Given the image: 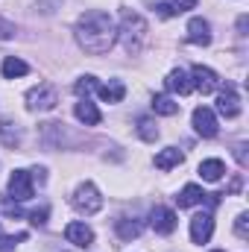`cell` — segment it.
I'll return each instance as SVG.
<instances>
[{
  "instance_id": "6da1fadb",
  "label": "cell",
  "mask_w": 249,
  "mask_h": 252,
  "mask_svg": "<svg viewBox=\"0 0 249 252\" xmlns=\"http://www.w3.org/2000/svg\"><path fill=\"white\" fill-rule=\"evenodd\" d=\"M76 41L85 53H94V56L109 53L118 41V27H115L112 15H106L100 9L85 12L76 24Z\"/></svg>"
},
{
  "instance_id": "7a4b0ae2",
  "label": "cell",
  "mask_w": 249,
  "mask_h": 252,
  "mask_svg": "<svg viewBox=\"0 0 249 252\" xmlns=\"http://www.w3.org/2000/svg\"><path fill=\"white\" fill-rule=\"evenodd\" d=\"M118 38L124 41V50L129 56H138L144 50V38H147V24L138 12H124V21H121V30H118Z\"/></svg>"
},
{
  "instance_id": "3957f363",
  "label": "cell",
  "mask_w": 249,
  "mask_h": 252,
  "mask_svg": "<svg viewBox=\"0 0 249 252\" xmlns=\"http://www.w3.org/2000/svg\"><path fill=\"white\" fill-rule=\"evenodd\" d=\"M73 208L79 211V214H97L100 208H103V196H100V190L94 188L91 182H82L79 188L73 190Z\"/></svg>"
},
{
  "instance_id": "277c9868",
  "label": "cell",
  "mask_w": 249,
  "mask_h": 252,
  "mask_svg": "<svg viewBox=\"0 0 249 252\" xmlns=\"http://www.w3.org/2000/svg\"><path fill=\"white\" fill-rule=\"evenodd\" d=\"M56 103H59V97H56V88L53 85H38V88H32L30 94H27V106L32 109V112H50V109H56Z\"/></svg>"
},
{
  "instance_id": "5b68a950",
  "label": "cell",
  "mask_w": 249,
  "mask_h": 252,
  "mask_svg": "<svg viewBox=\"0 0 249 252\" xmlns=\"http://www.w3.org/2000/svg\"><path fill=\"white\" fill-rule=\"evenodd\" d=\"M32 176H30V170H15L12 176H9V196L12 199H18V202H27V199H32Z\"/></svg>"
},
{
  "instance_id": "8992f818",
  "label": "cell",
  "mask_w": 249,
  "mask_h": 252,
  "mask_svg": "<svg viewBox=\"0 0 249 252\" xmlns=\"http://www.w3.org/2000/svg\"><path fill=\"white\" fill-rule=\"evenodd\" d=\"M190 85H193L199 94H211V91L220 88V79H217V73H214L211 67L193 64V67H190Z\"/></svg>"
},
{
  "instance_id": "52a82bcc",
  "label": "cell",
  "mask_w": 249,
  "mask_h": 252,
  "mask_svg": "<svg viewBox=\"0 0 249 252\" xmlns=\"http://www.w3.org/2000/svg\"><path fill=\"white\" fill-rule=\"evenodd\" d=\"M217 112H220L223 118H238V115H241V100H238L235 85L220 88V94H217Z\"/></svg>"
},
{
  "instance_id": "ba28073f",
  "label": "cell",
  "mask_w": 249,
  "mask_h": 252,
  "mask_svg": "<svg viewBox=\"0 0 249 252\" xmlns=\"http://www.w3.org/2000/svg\"><path fill=\"white\" fill-rule=\"evenodd\" d=\"M193 129L202 135V138H214L217 135V118L208 106H199L193 109Z\"/></svg>"
},
{
  "instance_id": "9c48e42d",
  "label": "cell",
  "mask_w": 249,
  "mask_h": 252,
  "mask_svg": "<svg viewBox=\"0 0 249 252\" xmlns=\"http://www.w3.org/2000/svg\"><path fill=\"white\" fill-rule=\"evenodd\" d=\"M150 226H153L158 235H170V232L176 229V214H173L170 208H164V205H156L153 214H150Z\"/></svg>"
},
{
  "instance_id": "30bf717a",
  "label": "cell",
  "mask_w": 249,
  "mask_h": 252,
  "mask_svg": "<svg viewBox=\"0 0 249 252\" xmlns=\"http://www.w3.org/2000/svg\"><path fill=\"white\" fill-rule=\"evenodd\" d=\"M211 235H214V217L211 214H196L190 220V238H193V244H208Z\"/></svg>"
},
{
  "instance_id": "8fae6325",
  "label": "cell",
  "mask_w": 249,
  "mask_h": 252,
  "mask_svg": "<svg viewBox=\"0 0 249 252\" xmlns=\"http://www.w3.org/2000/svg\"><path fill=\"white\" fill-rule=\"evenodd\" d=\"M187 41L199 44V47L211 44V24L205 18H190V24H187Z\"/></svg>"
},
{
  "instance_id": "7c38bea8",
  "label": "cell",
  "mask_w": 249,
  "mask_h": 252,
  "mask_svg": "<svg viewBox=\"0 0 249 252\" xmlns=\"http://www.w3.org/2000/svg\"><path fill=\"white\" fill-rule=\"evenodd\" d=\"M64 238L76 247H91L94 244V232L85 226V223H67L64 226Z\"/></svg>"
},
{
  "instance_id": "4fadbf2b",
  "label": "cell",
  "mask_w": 249,
  "mask_h": 252,
  "mask_svg": "<svg viewBox=\"0 0 249 252\" xmlns=\"http://www.w3.org/2000/svg\"><path fill=\"white\" fill-rule=\"evenodd\" d=\"M73 112H76V121H79V124H85V126H97L100 121H103L100 109H97L88 97H82V100L76 103V109H73Z\"/></svg>"
},
{
  "instance_id": "5bb4252c",
  "label": "cell",
  "mask_w": 249,
  "mask_h": 252,
  "mask_svg": "<svg viewBox=\"0 0 249 252\" xmlns=\"http://www.w3.org/2000/svg\"><path fill=\"white\" fill-rule=\"evenodd\" d=\"M164 85H167V91H173V94H190V91H193L190 76H187L182 67H179V70H170L167 79H164Z\"/></svg>"
},
{
  "instance_id": "9a60e30c",
  "label": "cell",
  "mask_w": 249,
  "mask_h": 252,
  "mask_svg": "<svg viewBox=\"0 0 249 252\" xmlns=\"http://www.w3.org/2000/svg\"><path fill=\"white\" fill-rule=\"evenodd\" d=\"M223 173H226V164H223L220 158H208V161L199 164V176H202L205 182H220Z\"/></svg>"
},
{
  "instance_id": "2e32d148",
  "label": "cell",
  "mask_w": 249,
  "mask_h": 252,
  "mask_svg": "<svg viewBox=\"0 0 249 252\" xmlns=\"http://www.w3.org/2000/svg\"><path fill=\"white\" fill-rule=\"evenodd\" d=\"M97 91H100V97H103V103H121L126 94L124 82L121 79H112L109 85H97Z\"/></svg>"
},
{
  "instance_id": "e0dca14e",
  "label": "cell",
  "mask_w": 249,
  "mask_h": 252,
  "mask_svg": "<svg viewBox=\"0 0 249 252\" xmlns=\"http://www.w3.org/2000/svg\"><path fill=\"white\" fill-rule=\"evenodd\" d=\"M205 196H208V193H202V188H199V185H185V188H182V193L176 196V202H179V208H190V205H199Z\"/></svg>"
},
{
  "instance_id": "ac0fdd59",
  "label": "cell",
  "mask_w": 249,
  "mask_h": 252,
  "mask_svg": "<svg viewBox=\"0 0 249 252\" xmlns=\"http://www.w3.org/2000/svg\"><path fill=\"white\" fill-rule=\"evenodd\" d=\"M182 161V153L176 150V147H167V150H161L158 156H156V167L158 170H170V167H176Z\"/></svg>"
},
{
  "instance_id": "d6986e66",
  "label": "cell",
  "mask_w": 249,
  "mask_h": 252,
  "mask_svg": "<svg viewBox=\"0 0 249 252\" xmlns=\"http://www.w3.org/2000/svg\"><path fill=\"white\" fill-rule=\"evenodd\" d=\"M153 112H156V115H164V118H173V115L179 112V103H173L170 97L158 94V97H153Z\"/></svg>"
},
{
  "instance_id": "ffe728a7",
  "label": "cell",
  "mask_w": 249,
  "mask_h": 252,
  "mask_svg": "<svg viewBox=\"0 0 249 252\" xmlns=\"http://www.w3.org/2000/svg\"><path fill=\"white\" fill-rule=\"evenodd\" d=\"M30 70V64L24 62V59H18V56H9L6 62H3V76L6 79H15V76H24Z\"/></svg>"
},
{
  "instance_id": "44dd1931",
  "label": "cell",
  "mask_w": 249,
  "mask_h": 252,
  "mask_svg": "<svg viewBox=\"0 0 249 252\" xmlns=\"http://www.w3.org/2000/svg\"><path fill=\"white\" fill-rule=\"evenodd\" d=\"M141 229H144V223L141 220H118V235L124 238V241H132V238H138L141 235Z\"/></svg>"
},
{
  "instance_id": "7402d4cb",
  "label": "cell",
  "mask_w": 249,
  "mask_h": 252,
  "mask_svg": "<svg viewBox=\"0 0 249 252\" xmlns=\"http://www.w3.org/2000/svg\"><path fill=\"white\" fill-rule=\"evenodd\" d=\"M0 144H6V147H18V144H21L18 129L12 124H6V121H0Z\"/></svg>"
},
{
  "instance_id": "603a6c76",
  "label": "cell",
  "mask_w": 249,
  "mask_h": 252,
  "mask_svg": "<svg viewBox=\"0 0 249 252\" xmlns=\"http://www.w3.org/2000/svg\"><path fill=\"white\" fill-rule=\"evenodd\" d=\"M138 135H141L144 141H156V138H158V129H156V124H153L150 118H141V121H138Z\"/></svg>"
},
{
  "instance_id": "cb8c5ba5",
  "label": "cell",
  "mask_w": 249,
  "mask_h": 252,
  "mask_svg": "<svg viewBox=\"0 0 249 252\" xmlns=\"http://www.w3.org/2000/svg\"><path fill=\"white\" fill-rule=\"evenodd\" d=\"M97 85H100V82H97L94 76H82V79H79V82L73 85V91H76L79 97H88V94H91V91H94Z\"/></svg>"
},
{
  "instance_id": "d4e9b609",
  "label": "cell",
  "mask_w": 249,
  "mask_h": 252,
  "mask_svg": "<svg viewBox=\"0 0 249 252\" xmlns=\"http://www.w3.org/2000/svg\"><path fill=\"white\" fill-rule=\"evenodd\" d=\"M235 235H238L241 241L249 238V214H238V220H235Z\"/></svg>"
},
{
  "instance_id": "484cf974",
  "label": "cell",
  "mask_w": 249,
  "mask_h": 252,
  "mask_svg": "<svg viewBox=\"0 0 249 252\" xmlns=\"http://www.w3.org/2000/svg\"><path fill=\"white\" fill-rule=\"evenodd\" d=\"M24 238H27L24 232H21V235H15V238H3V241H0V252H12L15 247H18V241H24Z\"/></svg>"
},
{
  "instance_id": "4316f807",
  "label": "cell",
  "mask_w": 249,
  "mask_h": 252,
  "mask_svg": "<svg viewBox=\"0 0 249 252\" xmlns=\"http://www.w3.org/2000/svg\"><path fill=\"white\" fill-rule=\"evenodd\" d=\"M47 214H50L47 208H38V211H32V214H30L32 226H44V223H47Z\"/></svg>"
},
{
  "instance_id": "83f0119b",
  "label": "cell",
  "mask_w": 249,
  "mask_h": 252,
  "mask_svg": "<svg viewBox=\"0 0 249 252\" xmlns=\"http://www.w3.org/2000/svg\"><path fill=\"white\" fill-rule=\"evenodd\" d=\"M196 3H199V0H173L170 6H173V9H176V15H179V12H187V9H193Z\"/></svg>"
},
{
  "instance_id": "f1b7e54d",
  "label": "cell",
  "mask_w": 249,
  "mask_h": 252,
  "mask_svg": "<svg viewBox=\"0 0 249 252\" xmlns=\"http://www.w3.org/2000/svg\"><path fill=\"white\" fill-rule=\"evenodd\" d=\"M12 35H15V27H12L9 21L0 18V38H12Z\"/></svg>"
},
{
  "instance_id": "f546056e",
  "label": "cell",
  "mask_w": 249,
  "mask_h": 252,
  "mask_svg": "<svg viewBox=\"0 0 249 252\" xmlns=\"http://www.w3.org/2000/svg\"><path fill=\"white\" fill-rule=\"evenodd\" d=\"M156 9H158V15H161V18H173V15H176V9H173L170 3H158Z\"/></svg>"
},
{
  "instance_id": "4dcf8cb0",
  "label": "cell",
  "mask_w": 249,
  "mask_h": 252,
  "mask_svg": "<svg viewBox=\"0 0 249 252\" xmlns=\"http://www.w3.org/2000/svg\"><path fill=\"white\" fill-rule=\"evenodd\" d=\"M238 32H241V35H247V15L238 21Z\"/></svg>"
},
{
  "instance_id": "1f68e13d",
  "label": "cell",
  "mask_w": 249,
  "mask_h": 252,
  "mask_svg": "<svg viewBox=\"0 0 249 252\" xmlns=\"http://www.w3.org/2000/svg\"><path fill=\"white\" fill-rule=\"evenodd\" d=\"M214 252H223V250H214Z\"/></svg>"
}]
</instances>
